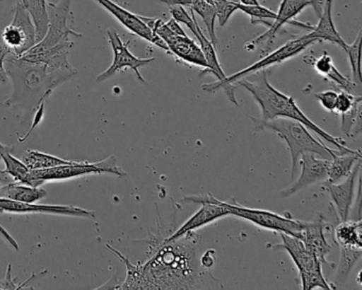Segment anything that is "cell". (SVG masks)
Returning <instances> with one entry per match:
<instances>
[{"mask_svg": "<svg viewBox=\"0 0 362 290\" xmlns=\"http://www.w3.org/2000/svg\"><path fill=\"white\" fill-rule=\"evenodd\" d=\"M200 236L196 231L175 240L163 241L146 262L132 264L112 245L113 252L127 268V277L118 289H222L223 285L201 266Z\"/></svg>", "mask_w": 362, "mask_h": 290, "instance_id": "6da1fadb", "label": "cell"}, {"mask_svg": "<svg viewBox=\"0 0 362 290\" xmlns=\"http://www.w3.org/2000/svg\"><path fill=\"white\" fill-rule=\"evenodd\" d=\"M5 67L13 84L11 95L4 101L5 107L23 110L26 120L45 105L48 97L58 86L78 75V71L54 73L46 65L30 62L12 54L6 58Z\"/></svg>", "mask_w": 362, "mask_h": 290, "instance_id": "7a4b0ae2", "label": "cell"}, {"mask_svg": "<svg viewBox=\"0 0 362 290\" xmlns=\"http://www.w3.org/2000/svg\"><path fill=\"white\" fill-rule=\"evenodd\" d=\"M254 80H247V78L237 80L235 86L238 84L241 88H245L253 97L255 103L259 105L262 111V120H275V118H289L296 120L304 124L308 130L315 132L320 139L332 144L337 149L349 150L346 143L340 137H334L329 133L320 128L310 118L305 115L304 112L296 105L292 97L287 96L283 93L273 88L267 77V71H262L253 74Z\"/></svg>", "mask_w": 362, "mask_h": 290, "instance_id": "3957f363", "label": "cell"}, {"mask_svg": "<svg viewBox=\"0 0 362 290\" xmlns=\"http://www.w3.org/2000/svg\"><path fill=\"white\" fill-rule=\"evenodd\" d=\"M251 120L254 122L255 130L275 133L281 141H285L291 156L290 177L292 180H294V175H296L298 163L303 154L311 152L315 156H319L320 158L330 161L332 156L338 151V149H330L327 146L311 137L308 129L296 120L281 117L271 120L251 117Z\"/></svg>", "mask_w": 362, "mask_h": 290, "instance_id": "277c9868", "label": "cell"}, {"mask_svg": "<svg viewBox=\"0 0 362 290\" xmlns=\"http://www.w3.org/2000/svg\"><path fill=\"white\" fill-rule=\"evenodd\" d=\"M317 43H319L317 40L311 39L307 35L298 37V39L290 40L274 52L267 54L264 58L260 59L259 61L254 63L251 66L247 67L243 71H237L233 75L226 76L221 81L218 80V81L211 82V83L203 84L202 90L206 93H214L222 88L226 92V96L230 99V103L233 105H238L236 97H235V82L237 80L249 77V76L258 73V71H266L267 69L274 66V65L281 64V63L298 56V54L305 52L307 48Z\"/></svg>", "mask_w": 362, "mask_h": 290, "instance_id": "5b68a950", "label": "cell"}, {"mask_svg": "<svg viewBox=\"0 0 362 290\" xmlns=\"http://www.w3.org/2000/svg\"><path fill=\"white\" fill-rule=\"evenodd\" d=\"M112 175L120 179L127 177V173L118 166L115 156H112L105 160L97 163H80L74 164L61 165V166L52 167V168L30 170L28 184L27 185H43L46 182L62 181V180L74 179V178L84 177L90 175Z\"/></svg>", "mask_w": 362, "mask_h": 290, "instance_id": "8992f818", "label": "cell"}, {"mask_svg": "<svg viewBox=\"0 0 362 290\" xmlns=\"http://www.w3.org/2000/svg\"><path fill=\"white\" fill-rule=\"evenodd\" d=\"M281 243L268 245L269 248L274 250H284L288 252L293 260L300 273L302 288L304 290L315 289H336V286L328 283L322 273L321 262L315 254L306 249L302 241L296 237L281 233Z\"/></svg>", "mask_w": 362, "mask_h": 290, "instance_id": "52a82bcc", "label": "cell"}, {"mask_svg": "<svg viewBox=\"0 0 362 290\" xmlns=\"http://www.w3.org/2000/svg\"><path fill=\"white\" fill-rule=\"evenodd\" d=\"M310 6L309 0H281L276 18L273 23H271L268 30L262 35H258L252 41L247 42L245 46V50L254 52L256 48H260L264 54L270 52L277 33L281 30V27L287 24L293 25L296 28L303 29L308 33L313 31V27H315L313 25L294 21L296 16H300L305 9Z\"/></svg>", "mask_w": 362, "mask_h": 290, "instance_id": "ba28073f", "label": "cell"}, {"mask_svg": "<svg viewBox=\"0 0 362 290\" xmlns=\"http://www.w3.org/2000/svg\"><path fill=\"white\" fill-rule=\"evenodd\" d=\"M143 18L146 24L152 29L154 35H158L165 42L168 48V54H173L175 58L188 64L201 67L203 69L202 71H206L207 64L204 54L200 46L194 40L190 39L187 35H177L173 33L162 18H145V16H143Z\"/></svg>", "mask_w": 362, "mask_h": 290, "instance_id": "9c48e42d", "label": "cell"}, {"mask_svg": "<svg viewBox=\"0 0 362 290\" xmlns=\"http://www.w3.org/2000/svg\"><path fill=\"white\" fill-rule=\"evenodd\" d=\"M222 204L228 209L230 215L247 220V221L256 224L259 228L273 231V232H277L279 234L283 233V234L290 235V236L296 237V238H300L303 221L293 219L290 214L279 215V214L264 211V209L243 207L235 201L233 203L222 201Z\"/></svg>", "mask_w": 362, "mask_h": 290, "instance_id": "30bf717a", "label": "cell"}, {"mask_svg": "<svg viewBox=\"0 0 362 290\" xmlns=\"http://www.w3.org/2000/svg\"><path fill=\"white\" fill-rule=\"evenodd\" d=\"M71 0H60L59 3H47L48 27L45 35L28 52H45L59 44L71 41V37H82L81 33L69 28Z\"/></svg>", "mask_w": 362, "mask_h": 290, "instance_id": "8fae6325", "label": "cell"}, {"mask_svg": "<svg viewBox=\"0 0 362 290\" xmlns=\"http://www.w3.org/2000/svg\"><path fill=\"white\" fill-rule=\"evenodd\" d=\"M13 21L3 33L4 44L10 54L22 56L37 44L35 23L24 4L18 0L13 8Z\"/></svg>", "mask_w": 362, "mask_h": 290, "instance_id": "7c38bea8", "label": "cell"}, {"mask_svg": "<svg viewBox=\"0 0 362 290\" xmlns=\"http://www.w3.org/2000/svg\"><path fill=\"white\" fill-rule=\"evenodd\" d=\"M184 204L197 203L201 204V209L192 215L181 228H177L170 236L166 237L163 241L175 240L185 235L186 233L197 231L207 224H213L216 220L230 216L228 209L222 204V201L216 198L211 194L196 195V196H186L181 200Z\"/></svg>", "mask_w": 362, "mask_h": 290, "instance_id": "4fadbf2b", "label": "cell"}, {"mask_svg": "<svg viewBox=\"0 0 362 290\" xmlns=\"http://www.w3.org/2000/svg\"><path fill=\"white\" fill-rule=\"evenodd\" d=\"M107 39H109L110 45H111L112 50H113V62H112L111 66L107 71H103V74H100L96 78V82L100 83V82L105 81V80L113 77L119 71H124V69H131L136 75L137 80L141 84H147V81L144 79L139 69L141 67L148 66V65L156 62V59H141L135 57L129 50V45H130L131 42L129 41L127 43H124L122 37H119L117 31L114 28L109 29L107 31Z\"/></svg>", "mask_w": 362, "mask_h": 290, "instance_id": "5bb4252c", "label": "cell"}, {"mask_svg": "<svg viewBox=\"0 0 362 290\" xmlns=\"http://www.w3.org/2000/svg\"><path fill=\"white\" fill-rule=\"evenodd\" d=\"M94 1L101 6L103 9L107 10V12L114 16L124 28L128 29L133 35L149 42L152 45L160 48L168 54V48L165 42L160 37L154 35L152 29L146 24L143 16L128 11L112 0H94Z\"/></svg>", "mask_w": 362, "mask_h": 290, "instance_id": "9a60e30c", "label": "cell"}, {"mask_svg": "<svg viewBox=\"0 0 362 290\" xmlns=\"http://www.w3.org/2000/svg\"><path fill=\"white\" fill-rule=\"evenodd\" d=\"M0 213L11 214H47V215L71 216V217L95 219V211H88L75 205L35 204L21 202L11 199L0 198Z\"/></svg>", "mask_w": 362, "mask_h": 290, "instance_id": "2e32d148", "label": "cell"}, {"mask_svg": "<svg viewBox=\"0 0 362 290\" xmlns=\"http://www.w3.org/2000/svg\"><path fill=\"white\" fill-rule=\"evenodd\" d=\"M302 171L298 179L293 181L285 190H281V195L283 198H288L300 190H305L309 185L317 183V182L326 181L329 169V160L317 158L315 153L307 152L303 154L300 158Z\"/></svg>", "mask_w": 362, "mask_h": 290, "instance_id": "e0dca14e", "label": "cell"}, {"mask_svg": "<svg viewBox=\"0 0 362 290\" xmlns=\"http://www.w3.org/2000/svg\"><path fill=\"white\" fill-rule=\"evenodd\" d=\"M360 169H361V161L354 167L353 171L349 177L345 178L338 183H329L325 181L324 188L330 195L332 202L336 207L340 221L349 220V211L353 207L354 197H355L356 184L360 181Z\"/></svg>", "mask_w": 362, "mask_h": 290, "instance_id": "ac0fdd59", "label": "cell"}, {"mask_svg": "<svg viewBox=\"0 0 362 290\" xmlns=\"http://www.w3.org/2000/svg\"><path fill=\"white\" fill-rule=\"evenodd\" d=\"M325 221L322 214H317L311 221H303L300 240L308 251L317 256L321 264L334 267V262H327L326 260L328 254L332 251V245L326 240L325 228L327 224Z\"/></svg>", "mask_w": 362, "mask_h": 290, "instance_id": "d6986e66", "label": "cell"}, {"mask_svg": "<svg viewBox=\"0 0 362 290\" xmlns=\"http://www.w3.org/2000/svg\"><path fill=\"white\" fill-rule=\"evenodd\" d=\"M332 4L334 0H326L319 16V23L307 35L311 39L317 40L319 43L329 42L334 45L339 46L341 50H345L347 44L341 37L340 33L337 31L336 25L332 20Z\"/></svg>", "mask_w": 362, "mask_h": 290, "instance_id": "ffe728a7", "label": "cell"}, {"mask_svg": "<svg viewBox=\"0 0 362 290\" xmlns=\"http://www.w3.org/2000/svg\"><path fill=\"white\" fill-rule=\"evenodd\" d=\"M360 150H340L332 156L326 181L329 183H338L349 177L354 167L361 161Z\"/></svg>", "mask_w": 362, "mask_h": 290, "instance_id": "44dd1931", "label": "cell"}, {"mask_svg": "<svg viewBox=\"0 0 362 290\" xmlns=\"http://www.w3.org/2000/svg\"><path fill=\"white\" fill-rule=\"evenodd\" d=\"M47 196V192L41 186L27 185V184L11 182L0 186V198L11 199L21 202L35 203Z\"/></svg>", "mask_w": 362, "mask_h": 290, "instance_id": "7402d4cb", "label": "cell"}, {"mask_svg": "<svg viewBox=\"0 0 362 290\" xmlns=\"http://www.w3.org/2000/svg\"><path fill=\"white\" fill-rule=\"evenodd\" d=\"M361 220H346L332 231V239L339 247L362 248Z\"/></svg>", "mask_w": 362, "mask_h": 290, "instance_id": "603a6c76", "label": "cell"}, {"mask_svg": "<svg viewBox=\"0 0 362 290\" xmlns=\"http://www.w3.org/2000/svg\"><path fill=\"white\" fill-rule=\"evenodd\" d=\"M196 26L197 31H198V35L196 37L199 41V46H200L201 50H202L203 54H204L205 61H206L207 64L206 71H202L201 75L211 74L219 81H221L226 76L224 74L223 69H222L221 65H220L219 60H218L215 46L211 43V40L205 37L204 33H202L200 26H199L198 22H197Z\"/></svg>", "mask_w": 362, "mask_h": 290, "instance_id": "cb8c5ba5", "label": "cell"}, {"mask_svg": "<svg viewBox=\"0 0 362 290\" xmlns=\"http://www.w3.org/2000/svg\"><path fill=\"white\" fill-rule=\"evenodd\" d=\"M22 161L30 170L52 168V167L76 163L74 161L64 160V158H58V156H52V154L37 151V150H27L23 156Z\"/></svg>", "mask_w": 362, "mask_h": 290, "instance_id": "d4e9b609", "label": "cell"}, {"mask_svg": "<svg viewBox=\"0 0 362 290\" xmlns=\"http://www.w3.org/2000/svg\"><path fill=\"white\" fill-rule=\"evenodd\" d=\"M25 7L28 10L37 33V43L43 39L47 31V0H25Z\"/></svg>", "mask_w": 362, "mask_h": 290, "instance_id": "484cf974", "label": "cell"}, {"mask_svg": "<svg viewBox=\"0 0 362 290\" xmlns=\"http://www.w3.org/2000/svg\"><path fill=\"white\" fill-rule=\"evenodd\" d=\"M340 262H339L336 281H334L336 287L343 285L346 282L351 269L355 267L362 255V248L340 247Z\"/></svg>", "mask_w": 362, "mask_h": 290, "instance_id": "4316f807", "label": "cell"}, {"mask_svg": "<svg viewBox=\"0 0 362 290\" xmlns=\"http://www.w3.org/2000/svg\"><path fill=\"white\" fill-rule=\"evenodd\" d=\"M189 9L202 18L203 23L206 27L207 33H209V40H211L214 46H217L219 41H218L217 35H216L215 23L217 20V14H216L215 7L211 4L206 3L204 0H192V7Z\"/></svg>", "mask_w": 362, "mask_h": 290, "instance_id": "83f0119b", "label": "cell"}, {"mask_svg": "<svg viewBox=\"0 0 362 290\" xmlns=\"http://www.w3.org/2000/svg\"><path fill=\"white\" fill-rule=\"evenodd\" d=\"M3 162L5 163V173L13 179L14 182L18 183L28 184L30 169L27 167L23 161L18 160L16 156H12V152H6L3 156Z\"/></svg>", "mask_w": 362, "mask_h": 290, "instance_id": "f1b7e54d", "label": "cell"}, {"mask_svg": "<svg viewBox=\"0 0 362 290\" xmlns=\"http://www.w3.org/2000/svg\"><path fill=\"white\" fill-rule=\"evenodd\" d=\"M361 37L362 31L360 29L357 37L353 44L349 45L347 44L346 48L344 52H346L349 57V65L351 69V79L361 86V66H360V60H361Z\"/></svg>", "mask_w": 362, "mask_h": 290, "instance_id": "f546056e", "label": "cell"}, {"mask_svg": "<svg viewBox=\"0 0 362 290\" xmlns=\"http://www.w3.org/2000/svg\"><path fill=\"white\" fill-rule=\"evenodd\" d=\"M239 11L243 12L251 18V24H262L270 26V21H274L276 13L262 5L243 6L239 4Z\"/></svg>", "mask_w": 362, "mask_h": 290, "instance_id": "4dcf8cb0", "label": "cell"}, {"mask_svg": "<svg viewBox=\"0 0 362 290\" xmlns=\"http://www.w3.org/2000/svg\"><path fill=\"white\" fill-rule=\"evenodd\" d=\"M220 27H224L235 12L239 11V3L234 0H213Z\"/></svg>", "mask_w": 362, "mask_h": 290, "instance_id": "1f68e13d", "label": "cell"}, {"mask_svg": "<svg viewBox=\"0 0 362 290\" xmlns=\"http://www.w3.org/2000/svg\"><path fill=\"white\" fill-rule=\"evenodd\" d=\"M169 12H170L171 16L173 20L177 21L179 24L185 25L194 37L198 35V31H197V22L196 16H194V12L192 11V16L186 11L185 8L181 7V6H175V7H169Z\"/></svg>", "mask_w": 362, "mask_h": 290, "instance_id": "d6a6232c", "label": "cell"}, {"mask_svg": "<svg viewBox=\"0 0 362 290\" xmlns=\"http://www.w3.org/2000/svg\"><path fill=\"white\" fill-rule=\"evenodd\" d=\"M307 63L313 64L315 71H317V73L319 74V75L323 76V77H325V76L327 75L328 71H329L330 69H332V66H334L332 57H330L326 52H323V54H322V56L320 57V58H313V57H311L310 62Z\"/></svg>", "mask_w": 362, "mask_h": 290, "instance_id": "836d02e7", "label": "cell"}, {"mask_svg": "<svg viewBox=\"0 0 362 290\" xmlns=\"http://www.w3.org/2000/svg\"><path fill=\"white\" fill-rule=\"evenodd\" d=\"M315 98L319 101L320 105L329 112L334 113V108H336L337 98H338V93L334 91H324V92L317 93Z\"/></svg>", "mask_w": 362, "mask_h": 290, "instance_id": "e575fe53", "label": "cell"}, {"mask_svg": "<svg viewBox=\"0 0 362 290\" xmlns=\"http://www.w3.org/2000/svg\"><path fill=\"white\" fill-rule=\"evenodd\" d=\"M10 54L9 50L5 44H0V84H6L9 81L7 71H6L5 61L8 54Z\"/></svg>", "mask_w": 362, "mask_h": 290, "instance_id": "d590c367", "label": "cell"}, {"mask_svg": "<svg viewBox=\"0 0 362 290\" xmlns=\"http://www.w3.org/2000/svg\"><path fill=\"white\" fill-rule=\"evenodd\" d=\"M13 150V146L4 145V144L0 143V163L3 161V156L6 152H12ZM11 182H14L13 179L9 175H7L5 171L0 170V186L11 183Z\"/></svg>", "mask_w": 362, "mask_h": 290, "instance_id": "8d00e7d4", "label": "cell"}, {"mask_svg": "<svg viewBox=\"0 0 362 290\" xmlns=\"http://www.w3.org/2000/svg\"><path fill=\"white\" fill-rule=\"evenodd\" d=\"M12 266L11 264L8 265L7 273H6L5 279L0 281L1 284V289H22L21 285H16V282L12 279Z\"/></svg>", "mask_w": 362, "mask_h": 290, "instance_id": "74e56055", "label": "cell"}, {"mask_svg": "<svg viewBox=\"0 0 362 290\" xmlns=\"http://www.w3.org/2000/svg\"><path fill=\"white\" fill-rule=\"evenodd\" d=\"M215 250H207L202 256H200L201 266L205 269H211L215 264L216 256Z\"/></svg>", "mask_w": 362, "mask_h": 290, "instance_id": "f35d334b", "label": "cell"}, {"mask_svg": "<svg viewBox=\"0 0 362 290\" xmlns=\"http://www.w3.org/2000/svg\"><path fill=\"white\" fill-rule=\"evenodd\" d=\"M160 3L168 6V7H175V6H181V7H192V0H158Z\"/></svg>", "mask_w": 362, "mask_h": 290, "instance_id": "ab89813d", "label": "cell"}, {"mask_svg": "<svg viewBox=\"0 0 362 290\" xmlns=\"http://www.w3.org/2000/svg\"><path fill=\"white\" fill-rule=\"evenodd\" d=\"M166 24L167 26H168L173 33H177V35H186V33L184 31V29L182 28L181 25H180L177 21L173 20V18H171L168 22H166Z\"/></svg>", "mask_w": 362, "mask_h": 290, "instance_id": "60d3db41", "label": "cell"}, {"mask_svg": "<svg viewBox=\"0 0 362 290\" xmlns=\"http://www.w3.org/2000/svg\"><path fill=\"white\" fill-rule=\"evenodd\" d=\"M309 1H310V7L313 8L315 14H317V18H319L322 12V8H323V0H309Z\"/></svg>", "mask_w": 362, "mask_h": 290, "instance_id": "b9f144b4", "label": "cell"}, {"mask_svg": "<svg viewBox=\"0 0 362 290\" xmlns=\"http://www.w3.org/2000/svg\"><path fill=\"white\" fill-rule=\"evenodd\" d=\"M239 4L243 6H257L260 5L258 0H239Z\"/></svg>", "mask_w": 362, "mask_h": 290, "instance_id": "7bdbcfd3", "label": "cell"}, {"mask_svg": "<svg viewBox=\"0 0 362 290\" xmlns=\"http://www.w3.org/2000/svg\"><path fill=\"white\" fill-rule=\"evenodd\" d=\"M206 3L211 4V5L214 6L213 0H204Z\"/></svg>", "mask_w": 362, "mask_h": 290, "instance_id": "ee69618b", "label": "cell"}, {"mask_svg": "<svg viewBox=\"0 0 362 290\" xmlns=\"http://www.w3.org/2000/svg\"><path fill=\"white\" fill-rule=\"evenodd\" d=\"M1 107H5V103H0V108H1Z\"/></svg>", "mask_w": 362, "mask_h": 290, "instance_id": "f6af8a7d", "label": "cell"}, {"mask_svg": "<svg viewBox=\"0 0 362 290\" xmlns=\"http://www.w3.org/2000/svg\"><path fill=\"white\" fill-rule=\"evenodd\" d=\"M21 1H22V3L25 5V0H21Z\"/></svg>", "mask_w": 362, "mask_h": 290, "instance_id": "bcb514c9", "label": "cell"}, {"mask_svg": "<svg viewBox=\"0 0 362 290\" xmlns=\"http://www.w3.org/2000/svg\"><path fill=\"white\" fill-rule=\"evenodd\" d=\"M0 289H1V284H0Z\"/></svg>", "mask_w": 362, "mask_h": 290, "instance_id": "7dc6e473", "label": "cell"}]
</instances>
